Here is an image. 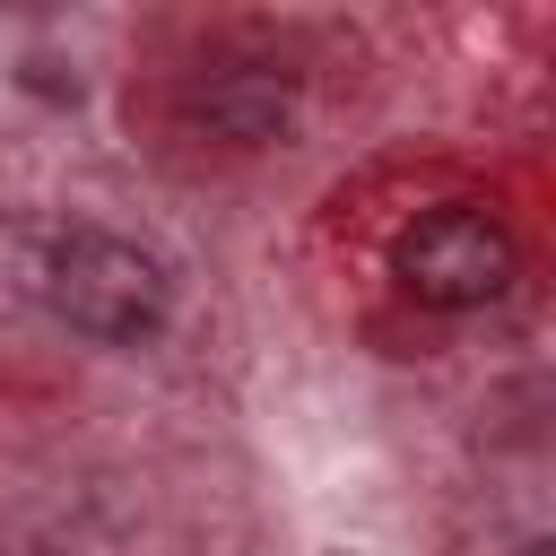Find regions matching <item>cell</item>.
Wrapping results in <instances>:
<instances>
[{"label":"cell","instance_id":"3","mask_svg":"<svg viewBox=\"0 0 556 556\" xmlns=\"http://www.w3.org/2000/svg\"><path fill=\"white\" fill-rule=\"evenodd\" d=\"M200 113H208L226 139H269L278 113H287V78H269V70H235V78H217V87L200 96Z\"/></svg>","mask_w":556,"mask_h":556},{"label":"cell","instance_id":"1","mask_svg":"<svg viewBox=\"0 0 556 556\" xmlns=\"http://www.w3.org/2000/svg\"><path fill=\"white\" fill-rule=\"evenodd\" d=\"M43 295L87 339H148V330H165V304H174L156 252H139L130 235H104V226H78L52 243Z\"/></svg>","mask_w":556,"mask_h":556},{"label":"cell","instance_id":"4","mask_svg":"<svg viewBox=\"0 0 556 556\" xmlns=\"http://www.w3.org/2000/svg\"><path fill=\"white\" fill-rule=\"evenodd\" d=\"M521 556H556V547H547V539H530V547H521Z\"/></svg>","mask_w":556,"mask_h":556},{"label":"cell","instance_id":"2","mask_svg":"<svg viewBox=\"0 0 556 556\" xmlns=\"http://www.w3.org/2000/svg\"><path fill=\"white\" fill-rule=\"evenodd\" d=\"M513 269H521L513 226H504L495 208H469V200L426 208V217L400 235V287H408L417 304H434V313H478V304H495V295L513 287Z\"/></svg>","mask_w":556,"mask_h":556}]
</instances>
